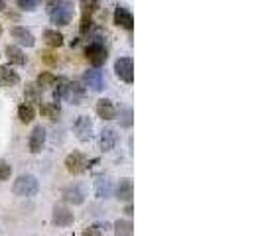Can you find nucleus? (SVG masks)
Wrapping results in <instances>:
<instances>
[{"instance_id": "nucleus-19", "label": "nucleus", "mask_w": 262, "mask_h": 236, "mask_svg": "<svg viewBox=\"0 0 262 236\" xmlns=\"http://www.w3.org/2000/svg\"><path fill=\"white\" fill-rule=\"evenodd\" d=\"M41 101V89H39L36 83H28L26 89H24V103L26 105H34Z\"/></svg>"}, {"instance_id": "nucleus-14", "label": "nucleus", "mask_w": 262, "mask_h": 236, "mask_svg": "<svg viewBox=\"0 0 262 236\" xmlns=\"http://www.w3.org/2000/svg\"><path fill=\"white\" fill-rule=\"evenodd\" d=\"M20 83L18 73L14 71L10 65H0V87L8 89V87H16Z\"/></svg>"}, {"instance_id": "nucleus-5", "label": "nucleus", "mask_w": 262, "mask_h": 236, "mask_svg": "<svg viewBox=\"0 0 262 236\" xmlns=\"http://www.w3.org/2000/svg\"><path fill=\"white\" fill-rule=\"evenodd\" d=\"M115 73L120 81L130 85L134 81V61H132V57H118L115 61Z\"/></svg>"}, {"instance_id": "nucleus-11", "label": "nucleus", "mask_w": 262, "mask_h": 236, "mask_svg": "<svg viewBox=\"0 0 262 236\" xmlns=\"http://www.w3.org/2000/svg\"><path fill=\"white\" fill-rule=\"evenodd\" d=\"M10 36H12V39H16L20 45H26V48H32V45L36 43L34 34H32L30 30H26L24 26H14L12 30H10Z\"/></svg>"}, {"instance_id": "nucleus-25", "label": "nucleus", "mask_w": 262, "mask_h": 236, "mask_svg": "<svg viewBox=\"0 0 262 236\" xmlns=\"http://www.w3.org/2000/svg\"><path fill=\"white\" fill-rule=\"evenodd\" d=\"M67 85H69V79H66V77L55 79V85H53V87H55V89H53V103H59V101L63 99Z\"/></svg>"}, {"instance_id": "nucleus-1", "label": "nucleus", "mask_w": 262, "mask_h": 236, "mask_svg": "<svg viewBox=\"0 0 262 236\" xmlns=\"http://www.w3.org/2000/svg\"><path fill=\"white\" fill-rule=\"evenodd\" d=\"M38 189H39L38 179L34 175H30V173L18 175L12 185V191L16 197H34L38 193Z\"/></svg>"}, {"instance_id": "nucleus-10", "label": "nucleus", "mask_w": 262, "mask_h": 236, "mask_svg": "<svg viewBox=\"0 0 262 236\" xmlns=\"http://www.w3.org/2000/svg\"><path fill=\"white\" fill-rule=\"evenodd\" d=\"M73 130L81 142H89L93 136V122L89 116H79L73 124Z\"/></svg>"}, {"instance_id": "nucleus-20", "label": "nucleus", "mask_w": 262, "mask_h": 236, "mask_svg": "<svg viewBox=\"0 0 262 236\" xmlns=\"http://www.w3.org/2000/svg\"><path fill=\"white\" fill-rule=\"evenodd\" d=\"M115 144H117V132L113 128H103V132H101V148H103V152H111L115 148Z\"/></svg>"}, {"instance_id": "nucleus-28", "label": "nucleus", "mask_w": 262, "mask_h": 236, "mask_svg": "<svg viewBox=\"0 0 262 236\" xmlns=\"http://www.w3.org/2000/svg\"><path fill=\"white\" fill-rule=\"evenodd\" d=\"M10 175H12V166H10L6 159L0 157V181L10 179Z\"/></svg>"}, {"instance_id": "nucleus-12", "label": "nucleus", "mask_w": 262, "mask_h": 236, "mask_svg": "<svg viewBox=\"0 0 262 236\" xmlns=\"http://www.w3.org/2000/svg\"><path fill=\"white\" fill-rule=\"evenodd\" d=\"M113 20H115V24H117L118 28H122V30H132V26H134V16H132V12H128L124 6H117Z\"/></svg>"}, {"instance_id": "nucleus-33", "label": "nucleus", "mask_w": 262, "mask_h": 236, "mask_svg": "<svg viewBox=\"0 0 262 236\" xmlns=\"http://www.w3.org/2000/svg\"><path fill=\"white\" fill-rule=\"evenodd\" d=\"M124 120H122V126H124V128H130L132 126V110L130 108H126V110H124Z\"/></svg>"}, {"instance_id": "nucleus-9", "label": "nucleus", "mask_w": 262, "mask_h": 236, "mask_svg": "<svg viewBox=\"0 0 262 236\" xmlns=\"http://www.w3.org/2000/svg\"><path fill=\"white\" fill-rule=\"evenodd\" d=\"M43 144H46V128L41 124H38V126L32 128V134L28 138V148H30L32 154H39L43 150Z\"/></svg>"}, {"instance_id": "nucleus-2", "label": "nucleus", "mask_w": 262, "mask_h": 236, "mask_svg": "<svg viewBox=\"0 0 262 236\" xmlns=\"http://www.w3.org/2000/svg\"><path fill=\"white\" fill-rule=\"evenodd\" d=\"M50 18L57 26H69V22L73 20V4L71 2H57L50 10Z\"/></svg>"}, {"instance_id": "nucleus-26", "label": "nucleus", "mask_w": 262, "mask_h": 236, "mask_svg": "<svg viewBox=\"0 0 262 236\" xmlns=\"http://www.w3.org/2000/svg\"><path fill=\"white\" fill-rule=\"evenodd\" d=\"M55 75L53 73H50V71H41L38 75V81H36V85H38L39 89H50V87H53L55 85Z\"/></svg>"}, {"instance_id": "nucleus-23", "label": "nucleus", "mask_w": 262, "mask_h": 236, "mask_svg": "<svg viewBox=\"0 0 262 236\" xmlns=\"http://www.w3.org/2000/svg\"><path fill=\"white\" fill-rule=\"evenodd\" d=\"M59 112H61L59 103H43L41 108H39V114L46 118H50V120H55V118L59 116Z\"/></svg>"}, {"instance_id": "nucleus-31", "label": "nucleus", "mask_w": 262, "mask_h": 236, "mask_svg": "<svg viewBox=\"0 0 262 236\" xmlns=\"http://www.w3.org/2000/svg\"><path fill=\"white\" fill-rule=\"evenodd\" d=\"M91 26H93L91 16H83V18H81V28H79V32H81V34H87V32L91 30Z\"/></svg>"}, {"instance_id": "nucleus-27", "label": "nucleus", "mask_w": 262, "mask_h": 236, "mask_svg": "<svg viewBox=\"0 0 262 236\" xmlns=\"http://www.w3.org/2000/svg\"><path fill=\"white\" fill-rule=\"evenodd\" d=\"M99 4H101V0H79V8H81L83 16L95 14L99 10Z\"/></svg>"}, {"instance_id": "nucleus-17", "label": "nucleus", "mask_w": 262, "mask_h": 236, "mask_svg": "<svg viewBox=\"0 0 262 236\" xmlns=\"http://www.w3.org/2000/svg\"><path fill=\"white\" fill-rule=\"evenodd\" d=\"M4 55L10 65H26V55L22 52V48H18V45H6Z\"/></svg>"}, {"instance_id": "nucleus-3", "label": "nucleus", "mask_w": 262, "mask_h": 236, "mask_svg": "<svg viewBox=\"0 0 262 236\" xmlns=\"http://www.w3.org/2000/svg\"><path fill=\"white\" fill-rule=\"evenodd\" d=\"M81 83H83L85 89H91V91L99 92L105 89L106 79H105V75H103V71H99V69H89V71L83 73Z\"/></svg>"}, {"instance_id": "nucleus-35", "label": "nucleus", "mask_w": 262, "mask_h": 236, "mask_svg": "<svg viewBox=\"0 0 262 236\" xmlns=\"http://www.w3.org/2000/svg\"><path fill=\"white\" fill-rule=\"evenodd\" d=\"M57 2H59V0H48V4H50V6H55Z\"/></svg>"}, {"instance_id": "nucleus-6", "label": "nucleus", "mask_w": 262, "mask_h": 236, "mask_svg": "<svg viewBox=\"0 0 262 236\" xmlns=\"http://www.w3.org/2000/svg\"><path fill=\"white\" fill-rule=\"evenodd\" d=\"M87 168H89V161H87V157L83 156L81 152H71L66 157V170L71 175H81V173H85Z\"/></svg>"}, {"instance_id": "nucleus-21", "label": "nucleus", "mask_w": 262, "mask_h": 236, "mask_svg": "<svg viewBox=\"0 0 262 236\" xmlns=\"http://www.w3.org/2000/svg\"><path fill=\"white\" fill-rule=\"evenodd\" d=\"M43 41H46L50 48H61V45H63V34H59L57 30L48 28V30L43 32Z\"/></svg>"}, {"instance_id": "nucleus-34", "label": "nucleus", "mask_w": 262, "mask_h": 236, "mask_svg": "<svg viewBox=\"0 0 262 236\" xmlns=\"http://www.w3.org/2000/svg\"><path fill=\"white\" fill-rule=\"evenodd\" d=\"M124 213H126L128 217H132V203H128V205H126V209H124Z\"/></svg>"}, {"instance_id": "nucleus-15", "label": "nucleus", "mask_w": 262, "mask_h": 236, "mask_svg": "<svg viewBox=\"0 0 262 236\" xmlns=\"http://www.w3.org/2000/svg\"><path fill=\"white\" fill-rule=\"evenodd\" d=\"M132 195H134V183H132V179L130 177H122L117 185V199L118 201L130 203Z\"/></svg>"}, {"instance_id": "nucleus-32", "label": "nucleus", "mask_w": 262, "mask_h": 236, "mask_svg": "<svg viewBox=\"0 0 262 236\" xmlns=\"http://www.w3.org/2000/svg\"><path fill=\"white\" fill-rule=\"evenodd\" d=\"M81 236H105V234H103V230L97 228V226H87V228L81 232Z\"/></svg>"}, {"instance_id": "nucleus-7", "label": "nucleus", "mask_w": 262, "mask_h": 236, "mask_svg": "<svg viewBox=\"0 0 262 236\" xmlns=\"http://www.w3.org/2000/svg\"><path fill=\"white\" fill-rule=\"evenodd\" d=\"M85 92H87V89L83 87V83H81V81H69L63 99L69 101L71 105H81V101L85 99Z\"/></svg>"}, {"instance_id": "nucleus-29", "label": "nucleus", "mask_w": 262, "mask_h": 236, "mask_svg": "<svg viewBox=\"0 0 262 236\" xmlns=\"http://www.w3.org/2000/svg\"><path fill=\"white\" fill-rule=\"evenodd\" d=\"M39 59L46 63V65H55L57 61H59V57H57V53L50 52V50H46V52L39 53Z\"/></svg>"}, {"instance_id": "nucleus-8", "label": "nucleus", "mask_w": 262, "mask_h": 236, "mask_svg": "<svg viewBox=\"0 0 262 236\" xmlns=\"http://www.w3.org/2000/svg\"><path fill=\"white\" fill-rule=\"evenodd\" d=\"M52 221L57 226H69V224H73V221H75V215L66 205H55L52 213Z\"/></svg>"}, {"instance_id": "nucleus-22", "label": "nucleus", "mask_w": 262, "mask_h": 236, "mask_svg": "<svg viewBox=\"0 0 262 236\" xmlns=\"http://www.w3.org/2000/svg\"><path fill=\"white\" fill-rule=\"evenodd\" d=\"M115 228V234L117 236H132L134 234V224L128 219H118L117 223L113 224Z\"/></svg>"}, {"instance_id": "nucleus-24", "label": "nucleus", "mask_w": 262, "mask_h": 236, "mask_svg": "<svg viewBox=\"0 0 262 236\" xmlns=\"http://www.w3.org/2000/svg\"><path fill=\"white\" fill-rule=\"evenodd\" d=\"M18 118H20V122H24V124H30L34 118H36V108L32 105H20L18 106Z\"/></svg>"}, {"instance_id": "nucleus-18", "label": "nucleus", "mask_w": 262, "mask_h": 236, "mask_svg": "<svg viewBox=\"0 0 262 236\" xmlns=\"http://www.w3.org/2000/svg\"><path fill=\"white\" fill-rule=\"evenodd\" d=\"M95 195L99 197V199H108V197L113 195V183H111L108 177H105V175L97 177V181H95Z\"/></svg>"}, {"instance_id": "nucleus-36", "label": "nucleus", "mask_w": 262, "mask_h": 236, "mask_svg": "<svg viewBox=\"0 0 262 236\" xmlns=\"http://www.w3.org/2000/svg\"><path fill=\"white\" fill-rule=\"evenodd\" d=\"M0 10H4V0H0Z\"/></svg>"}, {"instance_id": "nucleus-4", "label": "nucleus", "mask_w": 262, "mask_h": 236, "mask_svg": "<svg viewBox=\"0 0 262 236\" xmlns=\"http://www.w3.org/2000/svg\"><path fill=\"white\" fill-rule=\"evenodd\" d=\"M85 57H87V61H89L93 67H101V65H105L108 55H106L105 45H103L101 41H93V43H89V45L85 48Z\"/></svg>"}, {"instance_id": "nucleus-37", "label": "nucleus", "mask_w": 262, "mask_h": 236, "mask_svg": "<svg viewBox=\"0 0 262 236\" xmlns=\"http://www.w3.org/2000/svg\"><path fill=\"white\" fill-rule=\"evenodd\" d=\"M0 36H2V24H0Z\"/></svg>"}, {"instance_id": "nucleus-30", "label": "nucleus", "mask_w": 262, "mask_h": 236, "mask_svg": "<svg viewBox=\"0 0 262 236\" xmlns=\"http://www.w3.org/2000/svg\"><path fill=\"white\" fill-rule=\"evenodd\" d=\"M16 4L22 8V10H28V12H32V10H36L39 4V0H16Z\"/></svg>"}, {"instance_id": "nucleus-16", "label": "nucleus", "mask_w": 262, "mask_h": 236, "mask_svg": "<svg viewBox=\"0 0 262 236\" xmlns=\"http://www.w3.org/2000/svg\"><path fill=\"white\" fill-rule=\"evenodd\" d=\"M61 197H63V201L66 203H69V205H83V201H85V195H83V191H81V187H77V185H71V187H66L63 189V193H61Z\"/></svg>"}, {"instance_id": "nucleus-13", "label": "nucleus", "mask_w": 262, "mask_h": 236, "mask_svg": "<svg viewBox=\"0 0 262 236\" xmlns=\"http://www.w3.org/2000/svg\"><path fill=\"white\" fill-rule=\"evenodd\" d=\"M95 110H97L99 118H103V120H113L117 116V106L111 99H101L95 106Z\"/></svg>"}]
</instances>
